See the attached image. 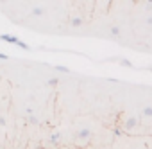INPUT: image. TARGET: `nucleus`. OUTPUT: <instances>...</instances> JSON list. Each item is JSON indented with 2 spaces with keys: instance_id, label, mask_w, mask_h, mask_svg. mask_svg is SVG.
<instances>
[{
  "instance_id": "obj_1",
  "label": "nucleus",
  "mask_w": 152,
  "mask_h": 149,
  "mask_svg": "<svg viewBox=\"0 0 152 149\" xmlns=\"http://www.w3.org/2000/svg\"><path fill=\"white\" fill-rule=\"evenodd\" d=\"M0 40H2V41H6V43H11V45H16L18 49H23V50H31V47H29L25 41H22L20 38H16L15 34H9V32H2V34H0Z\"/></svg>"
},
{
  "instance_id": "obj_2",
  "label": "nucleus",
  "mask_w": 152,
  "mask_h": 149,
  "mask_svg": "<svg viewBox=\"0 0 152 149\" xmlns=\"http://www.w3.org/2000/svg\"><path fill=\"white\" fill-rule=\"evenodd\" d=\"M70 24H72V27H81V25H83V18L75 16V18H72V20H70Z\"/></svg>"
},
{
  "instance_id": "obj_3",
  "label": "nucleus",
  "mask_w": 152,
  "mask_h": 149,
  "mask_svg": "<svg viewBox=\"0 0 152 149\" xmlns=\"http://www.w3.org/2000/svg\"><path fill=\"white\" fill-rule=\"evenodd\" d=\"M90 135H91V133H90V129H86V128H84V129H81V131L77 133V138H88Z\"/></svg>"
},
{
  "instance_id": "obj_4",
  "label": "nucleus",
  "mask_w": 152,
  "mask_h": 149,
  "mask_svg": "<svg viewBox=\"0 0 152 149\" xmlns=\"http://www.w3.org/2000/svg\"><path fill=\"white\" fill-rule=\"evenodd\" d=\"M27 120H29L31 124H38V122H39V119H38L34 113H27Z\"/></svg>"
},
{
  "instance_id": "obj_5",
  "label": "nucleus",
  "mask_w": 152,
  "mask_h": 149,
  "mask_svg": "<svg viewBox=\"0 0 152 149\" xmlns=\"http://www.w3.org/2000/svg\"><path fill=\"white\" fill-rule=\"evenodd\" d=\"M59 138H61V135H59V133H52V135H50V144H52V145H56V144L59 142Z\"/></svg>"
},
{
  "instance_id": "obj_6",
  "label": "nucleus",
  "mask_w": 152,
  "mask_h": 149,
  "mask_svg": "<svg viewBox=\"0 0 152 149\" xmlns=\"http://www.w3.org/2000/svg\"><path fill=\"white\" fill-rule=\"evenodd\" d=\"M43 13H45V11H43L41 7H34L31 15H32V16H43Z\"/></svg>"
},
{
  "instance_id": "obj_7",
  "label": "nucleus",
  "mask_w": 152,
  "mask_h": 149,
  "mask_svg": "<svg viewBox=\"0 0 152 149\" xmlns=\"http://www.w3.org/2000/svg\"><path fill=\"white\" fill-rule=\"evenodd\" d=\"M56 70H57V72H63V74H68V72H70V70H68L66 66H63V65H57Z\"/></svg>"
},
{
  "instance_id": "obj_8",
  "label": "nucleus",
  "mask_w": 152,
  "mask_h": 149,
  "mask_svg": "<svg viewBox=\"0 0 152 149\" xmlns=\"http://www.w3.org/2000/svg\"><path fill=\"white\" fill-rule=\"evenodd\" d=\"M57 83H59V79H57V77H52V79H48V83H47V85H48V86H56Z\"/></svg>"
},
{
  "instance_id": "obj_9",
  "label": "nucleus",
  "mask_w": 152,
  "mask_h": 149,
  "mask_svg": "<svg viewBox=\"0 0 152 149\" xmlns=\"http://www.w3.org/2000/svg\"><path fill=\"white\" fill-rule=\"evenodd\" d=\"M0 126H7V120H6V117H2V115H0Z\"/></svg>"
},
{
  "instance_id": "obj_10",
  "label": "nucleus",
  "mask_w": 152,
  "mask_h": 149,
  "mask_svg": "<svg viewBox=\"0 0 152 149\" xmlns=\"http://www.w3.org/2000/svg\"><path fill=\"white\" fill-rule=\"evenodd\" d=\"M9 59V56L7 54H4V52H0V61H7Z\"/></svg>"
},
{
  "instance_id": "obj_11",
  "label": "nucleus",
  "mask_w": 152,
  "mask_h": 149,
  "mask_svg": "<svg viewBox=\"0 0 152 149\" xmlns=\"http://www.w3.org/2000/svg\"><path fill=\"white\" fill-rule=\"evenodd\" d=\"M143 113H145V115H148V117H150V115H152V108H145V110H143Z\"/></svg>"
},
{
  "instance_id": "obj_12",
  "label": "nucleus",
  "mask_w": 152,
  "mask_h": 149,
  "mask_svg": "<svg viewBox=\"0 0 152 149\" xmlns=\"http://www.w3.org/2000/svg\"><path fill=\"white\" fill-rule=\"evenodd\" d=\"M34 149H45V145H43V144H38V145H36Z\"/></svg>"
},
{
  "instance_id": "obj_13",
  "label": "nucleus",
  "mask_w": 152,
  "mask_h": 149,
  "mask_svg": "<svg viewBox=\"0 0 152 149\" xmlns=\"http://www.w3.org/2000/svg\"><path fill=\"white\" fill-rule=\"evenodd\" d=\"M7 2V0H0V4H6Z\"/></svg>"
},
{
  "instance_id": "obj_14",
  "label": "nucleus",
  "mask_w": 152,
  "mask_h": 149,
  "mask_svg": "<svg viewBox=\"0 0 152 149\" xmlns=\"http://www.w3.org/2000/svg\"><path fill=\"white\" fill-rule=\"evenodd\" d=\"M0 149H2V147H0Z\"/></svg>"
}]
</instances>
